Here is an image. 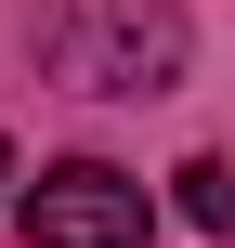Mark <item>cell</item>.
Here are the masks:
<instances>
[{
    "mask_svg": "<svg viewBox=\"0 0 235 248\" xmlns=\"http://www.w3.org/2000/svg\"><path fill=\"white\" fill-rule=\"evenodd\" d=\"M52 65H65L78 92H170V65H183V13H144V0L65 13V26H52Z\"/></svg>",
    "mask_w": 235,
    "mask_h": 248,
    "instance_id": "cell-1",
    "label": "cell"
},
{
    "mask_svg": "<svg viewBox=\"0 0 235 248\" xmlns=\"http://www.w3.org/2000/svg\"><path fill=\"white\" fill-rule=\"evenodd\" d=\"M13 222H26V248H144V183L105 170V157H65V170L26 183Z\"/></svg>",
    "mask_w": 235,
    "mask_h": 248,
    "instance_id": "cell-2",
    "label": "cell"
},
{
    "mask_svg": "<svg viewBox=\"0 0 235 248\" xmlns=\"http://www.w3.org/2000/svg\"><path fill=\"white\" fill-rule=\"evenodd\" d=\"M170 183H183V222L196 235H235V157H183Z\"/></svg>",
    "mask_w": 235,
    "mask_h": 248,
    "instance_id": "cell-3",
    "label": "cell"
},
{
    "mask_svg": "<svg viewBox=\"0 0 235 248\" xmlns=\"http://www.w3.org/2000/svg\"><path fill=\"white\" fill-rule=\"evenodd\" d=\"M0 183H13V157H0Z\"/></svg>",
    "mask_w": 235,
    "mask_h": 248,
    "instance_id": "cell-4",
    "label": "cell"
}]
</instances>
